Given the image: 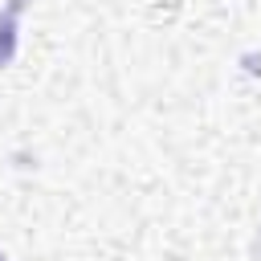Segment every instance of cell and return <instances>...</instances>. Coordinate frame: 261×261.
<instances>
[{
    "label": "cell",
    "mask_w": 261,
    "mask_h": 261,
    "mask_svg": "<svg viewBox=\"0 0 261 261\" xmlns=\"http://www.w3.org/2000/svg\"><path fill=\"white\" fill-rule=\"evenodd\" d=\"M0 261H4V257H0Z\"/></svg>",
    "instance_id": "cell-1"
}]
</instances>
